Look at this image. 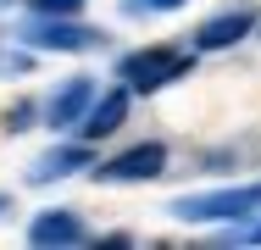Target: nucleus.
<instances>
[{
    "instance_id": "f257e3e1",
    "label": "nucleus",
    "mask_w": 261,
    "mask_h": 250,
    "mask_svg": "<svg viewBox=\"0 0 261 250\" xmlns=\"http://www.w3.org/2000/svg\"><path fill=\"white\" fill-rule=\"evenodd\" d=\"M167 211H172V217H184V222H239V217L261 211V184L217 189V195H184V200H172Z\"/></svg>"
},
{
    "instance_id": "f03ea898",
    "label": "nucleus",
    "mask_w": 261,
    "mask_h": 250,
    "mask_svg": "<svg viewBox=\"0 0 261 250\" xmlns=\"http://www.w3.org/2000/svg\"><path fill=\"white\" fill-rule=\"evenodd\" d=\"M184 72H189V56H184V50H167V45L122 56V78H128L134 95H156L161 84H172V78H184Z\"/></svg>"
},
{
    "instance_id": "7ed1b4c3",
    "label": "nucleus",
    "mask_w": 261,
    "mask_h": 250,
    "mask_svg": "<svg viewBox=\"0 0 261 250\" xmlns=\"http://www.w3.org/2000/svg\"><path fill=\"white\" fill-rule=\"evenodd\" d=\"M167 172V145H134L122 150V156H111V161H100L95 167V178L100 184H145V178H161Z\"/></svg>"
},
{
    "instance_id": "20e7f679",
    "label": "nucleus",
    "mask_w": 261,
    "mask_h": 250,
    "mask_svg": "<svg viewBox=\"0 0 261 250\" xmlns=\"http://www.w3.org/2000/svg\"><path fill=\"white\" fill-rule=\"evenodd\" d=\"M22 45H34V50H89L95 28H78L67 17H39V22L22 28Z\"/></svg>"
},
{
    "instance_id": "39448f33",
    "label": "nucleus",
    "mask_w": 261,
    "mask_h": 250,
    "mask_svg": "<svg viewBox=\"0 0 261 250\" xmlns=\"http://www.w3.org/2000/svg\"><path fill=\"white\" fill-rule=\"evenodd\" d=\"M250 28H256V11H250V6H239V11H222V17L200 22V34H195V50H228V45H239Z\"/></svg>"
},
{
    "instance_id": "423d86ee",
    "label": "nucleus",
    "mask_w": 261,
    "mask_h": 250,
    "mask_svg": "<svg viewBox=\"0 0 261 250\" xmlns=\"http://www.w3.org/2000/svg\"><path fill=\"white\" fill-rule=\"evenodd\" d=\"M84 222L72 211H39L34 228H28V245H84Z\"/></svg>"
},
{
    "instance_id": "0eeeda50",
    "label": "nucleus",
    "mask_w": 261,
    "mask_h": 250,
    "mask_svg": "<svg viewBox=\"0 0 261 250\" xmlns=\"http://www.w3.org/2000/svg\"><path fill=\"white\" fill-rule=\"evenodd\" d=\"M89 106H95V84H89V78H67V89L50 100V128H72V122H84Z\"/></svg>"
},
{
    "instance_id": "6e6552de",
    "label": "nucleus",
    "mask_w": 261,
    "mask_h": 250,
    "mask_svg": "<svg viewBox=\"0 0 261 250\" xmlns=\"http://www.w3.org/2000/svg\"><path fill=\"white\" fill-rule=\"evenodd\" d=\"M122 117H128V89H111V95H100L89 106V117H84L78 128H84V139H106V134L122 128Z\"/></svg>"
},
{
    "instance_id": "1a4fd4ad",
    "label": "nucleus",
    "mask_w": 261,
    "mask_h": 250,
    "mask_svg": "<svg viewBox=\"0 0 261 250\" xmlns=\"http://www.w3.org/2000/svg\"><path fill=\"white\" fill-rule=\"evenodd\" d=\"M89 161H95V156L84 145H61V150H50V156H39L28 178H34V184H50V178H67V172H78V167H89Z\"/></svg>"
},
{
    "instance_id": "9d476101",
    "label": "nucleus",
    "mask_w": 261,
    "mask_h": 250,
    "mask_svg": "<svg viewBox=\"0 0 261 250\" xmlns=\"http://www.w3.org/2000/svg\"><path fill=\"white\" fill-rule=\"evenodd\" d=\"M178 6H189V0H122V11H128V17H150V11H178Z\"/></svg>"
},
{
    "instance_id": "9b49d317",
    "label": "nucleus",
    "mask_w": 261,
    "mask_h": 250,
    "mask_svg": "<svg viewBox=\"0 0 261 250\" xmlns=\"http://www.w3.org/2000/svg\"><path fill=\"white\" fill-rule=\"evenodd\" d=\"M78 6H84V0H34V11H39V17H72Z\"/></svg>"
},
{
    "instance_id": "f8f14e48",
    "label": "nucleus",
    "mask_w": 261,
    "mask_h": 250,
    "mask_svg": "<svg viewBox=\"0 0 261 250\" xmlns=\"http://www.w3.org/2000/svg\"><path fill=\"white\" fill-rule=\"evenodd\" d=\"M245 239H250V245H261V228H250V234H245Z\"/></svg>"
},
{
    "instance_id": "ddd939ff",
    "label": "nucleus",
    "mask_w": 261,
    "mask_h": 250,
    "mask_svg": "<svg viewBox=\"0 0 261 250\" xmlns=\"http://www.w3.org/2000/svg\"><path fill=\"white\" fill-rule=\"evenodd\" d=\"M0 211H6V195H0Z\"/></svg>"
},
{
    "instance_id": "4468645a",
    "label": "nucleus",
    "mask_w": 261,
    "mask_h": 250,
    "mask_svg": "<svg viewBox=\"0 0 261 250\" xmlns=\"http://www.w3.org/2000/svg\"><path fill=\"white\" fill-rule=\"evenodd\" d=\"M0 6H11V0H0Z\"/></svg>"
}]
</instances>
